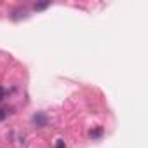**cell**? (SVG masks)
<instances>
[{
    "label": "cell",
    "instance_id": "cell-2",
    "mask_svg": "<svg viewBox=\"0 0 148 148\" xmlns=\"http://www.w3.org/2000/svg\"><path fill=\"white\" fill-rule=\"evenodd\" d=\"M89 136H91V139H99V138L103 136V127H94V129H91V131H89Z\"/></svg>",
    "mask_w": 148,
    "mask_h": 148
},
{
    "label": "cell",
    "instance_id": "cell-3",
    "mask_svg": "<svg viewBox=\"0 0 148 148\" xmlns=\"http://www.w3.org/2000/svg\"><path fill=\"white\" fill-rule=\"evenodd\" d=\"M7 115H9V108H5V106H2V105H0V120L7 119Z\"/></svg>",
    "mask_w": 148,
    "mask_h": 148
},
{
    "label": "cell",
    "instance_id": "cell-5",
    "mask_svg": "<svg viewBox=\"0 0 148 148\" xmlns=\"http://www.w3.org/2000/svg\"><path fill=\"white\" fill-rule=\"evenodd\" d=\"M56 148H66V143H64L63 139H58V141H56Z\"/></svg>",
    "mask_w": 148,
    "mask_h": 148
},
{
    "label": "cell",
    "instance_id": "cell-6",
    "mask_svg": "<svg viewBox=\"0 0 148 148\" xmlns=\"http://www.w3.org/2000/svg\"><path fill=\"white\" fill-rule=\"evenodd\" d=\"M4 96H5V91H4V87H0V101L4 99Z\"/></svg>",
    "mask_w": 148,
    "mask_h": 148
},
{
    "label": "cell",
    "instance_id": "cell-4",
    "mask_svg": "<svg viewBox=\"0 0 148 148\" xmlns=\"http://www.w3.org/2000/svg\"><path fill=\"white\" fill-rule=\"evenodd\" d=\"M51 5V2H40V4H35V11H44Z\"/></svg>",
    "mask_w": 148,
    "mask_h": 148
},
{
    "label": "cell",
    "instance_id": "cell-1",
    "mask_svg": "<svg viewBox=\"0 0 148 148\" xmlns=\"http://www.w3.org/2000/svg\"><path fill=\"white\" fill-rule=\"evenodd\" d=\"M47 115L44 113V112H37L35 115H33V124L37 125V127H45L47 125Z\"/></svg>",
    "mask_w": 148,
    "mask_h": 148
}]
</instances>
